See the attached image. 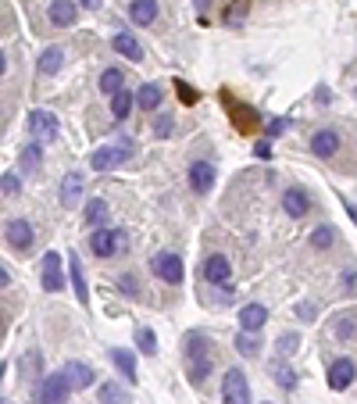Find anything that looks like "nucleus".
<instances>
[{"label": "nucleus", "mask_w": 357, "mask_h": 404, "mask_svg": "<svg viewBox=\"0 0 357 404\" xmlns=\"http://www.w3.org/2000/svg\"><path fill=\"white\" fill-rule=\"evenodd\" d=\"M186 175H190V190H193V194L204 197V194L215 190V165H211V161H193Z\"/></svg>", "instance_id": "nucleus-8"}, {"label": "nucleus", "mask_w": 357, "mask_h": 404, "mask_svg": "<svg viewBox=\"0 0 357 404\" xmlns=\"http://www.w3.org/2000/svg\"><path fill=\"white\" fill-rule=\"evenodd\" d=\"M82 197V175L79 172H72V175H65V182H61V204H75Z\"/></svg>", "instance_id": "nucleus-25"}, {"label": "nucleus", "mask_w": 357, "mask_h": 404, "mask_svg": "<svg viewBox=\"0 0 357 404\" xmlns=\"http://www.w3.org/2000/svg\"><path fill=\"white\" fill-rule=\"evenodd\" d=\"M282 211L289 215V219H304V215L311 211V194L301 190V186H289V190L282 194Z\"/></svg>", "instance_id": "nucleus-10"}, {"label": "nucleus", "mask_w": 357, "mask_h": 404, "mask_svg": "<svg viewBox=\"0 0 357 404\" xmlns=\"http://www.w3.org/2000/svg\"><path fill=\"white\" fill-rule=\"evenodd\" d=\"M29 129H33V136L40 143H54L57 140V118L50 111H33L29 115Z\"/></svg>", "instance_id": "nucleus-9"}, {"label": "nucleus", "mask_w": 357, "mask_h": 404, "mask_svg": "<svg viewBox=\"0 0 357 404\" xmlns=\"http://www.w3.org/2000/svg\"><path fill=\"white\" fill-rule=\"evenodd\" d=\"M40 279H43V290H50V294L65 290V272H61V254H57V251H47V254H43V272H40Z\"/></svg>", "instance_id": "nucleus-7"}, {"label": "nucleus", "mask_w": 357, "mask_h": 404, "mask_svg": "<svg viewBox=\"0 0 357 404\" xmlns=\"http://www.w3.org/2000/svg\"><path fill=\"white\" fill-rule=\"evenodd\" d=\"M136 344H139L143 354H158V333L154 329H139L136 333Z\"/></svg>", "instance_id": "nucleus-33"}, {"label": "nucleus", "mask_w": 357, "mask_h": 404, "mask_svg": "<svg viewBox=\"0 0 357 404\" xmlns=\"http://www.w3.org/2000/svg\"><path fill=\"white\" fill-rule=\"evenodd\" d=\"M286 126H289L286 118H275V122H268V136H282V133H286Z\"/></svg>", "instance_id": "nucleus-37"}, {"label": "nucleus", "mask_w": 357, "mask_h": 404, "mask_svg": "<svg viewBox=\"0 0 357 404\" xmlns=\"http://www.w3.org/2000/svg\"><path fill=\"white\" fill-rule=\"evenodd\" d=\"M343 287H347V294H357V272L354 268L343 272Z\"/></svg>", "instance_id": "nucleus-38"}, {"label": "nucleus", "mask_w": 357, "mask_h": 404, "mask_svg": "<svg viewBox=\"0 0 357 404\" xmlns=\"http://www.w3.org/2000/svg\"><path fill=\"white\" fill-rule=\"evenodd\" d=\"M264 322H268L264 304H243V312H240V329L243 333H257V329H264Z\"/></svg>", "instance_id": "nucleus-15"}, {"label": "nucleus", "mask_w": 357, "mask_h": 404, "mask_svg": "<svg viewBox=\"0 0 357 404\" xmlns=\"http://www.w3.org/2000/svg\"><path fill=\"white\" fill-rule=\"evenodd\" d=\"M126 247H129V233H122V229L97 226V233L89 236V251H93L97 258H114L118 251H126Z\"/></svg>", "instance_id": "nucleus-2"}, {"label": "nucleus", "mask_w": 357, "mask_h": 404, "mask_svg": "<svg viewBox=\"0 0 357 404\" xmlns=\"http://www.w3.org/2000/svg\"><path fill=\"white\" fill-rule=\"evenodd\" d=\"M4 72H8V57H4V54H0V75H4Z\"/></svg>", "instance_id": "nucleus-47"}, {"label": "nucleus", "mask_w": 357, "mask_h": 404, "mask_svg": "<svg viewBox=\"0 0 357 404\" xmlns=\"http://www.w3.org/2000/svg\"><path fill=\"white\" fill-rule=\"evenodd\" d=\"M129 18L136 25H151L158 18V0H132V4H129Z\"/></svg>", "instance_id": "nucleus-19"}, {"label": "nucleus", "mask_w": 357, "mask_h": 404, "mask_svg": "<svg viewBox=\"0 0 357 404\" xmlns=\"http://www.w3.org/2000/svg\"><path fill=\"white\" fill-rule=\"evenodd\" d=\"M0 190H4V194H18L22 190V179L15 172H4V175H0Z\"/></svg>", "instance_id": "nucleus-35"}, {"label": "nucleus", "mask_w": 357, "mask_h": 404, "mask_svg": "<svg viewBox=\"0 0 357 404\" xmlns=\"http://www.w3.org/2000/svg\"><path fill=\"white\" fill-rule=\"evenodd\" d=\"M68 390H72V387H68V380H65V372H54V376L43 380L36 401H40V404H68Z\"/></svg>", "instance_id": "nucleus-6"}, {"label": "nucleus", "mask_w": 357, "mask_h": 404, "mask_svg": "<svg viewBox=\"0 0 357 404\" xmlns=\"http://www.w3.org/2000/svg\"><path fill=\"white\" fill-rule=\"evenodd\" d=\"M204 279H207V283H215V287H225L229 279H232L229 258H225V254H211V258L204 261Z\"/></svg>", "instance_id": "nucleus-13"}, {"label": "nucleus", "mask_w": 357, "mask_h": 404, "mask_svg": "<svg viewBox=\"0 0 357 404\" xmlns=\"http://www.w3.org/2000/svg\"><path fill=\"white\" fill-rule=\"evenodd\" d=\"M82 215H86V222H89V226H104V222H107V215H111V208H107V201L93 197V201L86 204Z\"/></svg>", "instance_id": "nucleus-27"}, {"label": "nucleus", "mask_w": 357, "mask_h": 404, "mask_svg": "<svg viewBox=\"0 0 357 404\" xmlns=\"http://www.w3.org/2000/svg\"><path fill=\"white\" fill-rule=\"evenodd\" d=\"M211 361H215V354H211V347H207V336L190 333L186 336V376H190L193 387H200L207 376H211Z\"/></svg>", "instance_id": "nucleus-1"}, {"label": "nucleus", "mask_w": 357, "mask_h": 404, "mask_svg": "<svg viewBox=\"0 0 357 404\" xmlns=\"http://www.w3.org/2000/svg\"><path fill=\"white\" fill-rule=\"evenodd\" d=\"M333 243H336V229L333 226H318L311 233V247H314V251H329Z\"/></svg>", "instance_id": "nucleus-30"}, {"label": "nucleus", "mask_w": 357, "mask_h": 404, "mask_svg": "<svg viewBox=\"0 0 357 404\" xmlns=\"http://www.w3.org/2000/svg\"><path fill=\"white\" fill-rule=\"evenodd\" d=\"M111 47H114L118 54H122V57H129V61H143V47H139V40H136V36H129V33H114Z\"/></svg>", "instance_id": "nucleus-18"}, {"label": "nucleus", "mask_w": 357, "mask_h": 404, "mask_svg": "<svg viewBox=\"0 0 357 404\" xmlns=\"http://www.w3.org/2000/svg\"><path fill=\"white\" fill-rule=\"evenodd\" d=\"M8 243L15 247V251H29V247H33V226H29L25 219H15L8 226Z\"/></svg>", "instance_id": "nucleus-16"}, {"label": "nucleus", "mask_w": 357, "mask_h": 404, "mask_svg": "<svg viewBox=\"0 0 357 404\" xmlns=\"http://www.w3.org/2000/svg\"><path fill=\"white\" fill-rule=\"evenodd\" d=\"M172 129H175V126H172L168 115H161V122H154V133H158V136H172Z\"/></svg>", "instance_id": "nucleus-36"}, {"label": "nucleus", "mask_w": 357, "mask_h": 404, "mask_svg": "<svg viewBox=\"0 0 357 404\" xmlns=\"http://www.w3.org/2000/svg\"><path fill=\"white\" fill-rule=\"evenodd\" d=\"M151 268H154V275H158V279H165V283H172V287H178V283H183V275H186L183 258L172 254V251L154 254V258H151Z\"/></svg>", "instance_id": "nucleus-5"}, {"label": "nucleus", "mask_w": 357, "mask_h": 404, "mask_svg": "<svg viewBox=\"0 0 357 404\" xmlns=\"http://www.w3.org/2000/svg\"><path fill=\"white\" fill-rule=\"evenodd\" d=\"M122 86H126V75L118 72V68H107V72L100 75V89H104V93H118Z\"/></svg>", "instance_id": "nucleus-32"}, {"label": "nucleus", "mask_w": 357, "mask_h": 404, "mask_svg": "<svg viewBox=\"0 0 357 404\" xmlns=\"http://www.w3.org/2000/svg\"><path fill=\"white\" fill-rule=\"evenodd\" d=\"M343 204H347V215H350V219L357 222V204H350V201H343Z\"/></svg>", "instance_id": "nucleus-46"}, {"label": "nucleus", "mask_w": 357, "mask_h": 404, "mask_svg": "<svg viewBox=\"0 0 357 404\" xmlns=\"http://www.w3.org/2000/svg\"><path fill=\"white\" fill-rule=\"evenodd\" d=\"M336 336H340V340L357 336V319H354V315H340V319H336Z\"/></svg>", "instance_id": "nucleus-34"}, {"label": "nucleus", "mask_w": 357, "mask_h": 404, "mask_svg": "<svg viewBox=\"0 0 357 404\" xmlns=\"http://www.w3.org/2000/svg\"><path fill=\"white\" fill-rule=\"evenodd\" d=\"M122 287H126V294H136V279H132V275H122Z\"/></svg>", "instance_id": "nucleus-43"}, {"label": "nucleus", "mask_w": 357, "mask_h": 404, "mask_svg": "<svg viewBox=\"0 0 357 404\" xmlns=\"http://www.w3.org/2000/svg\"><path fill=\"white\" fill-rule=\"evenodd\" d=\"M0 376H4V365H0Z\"/></svg>", "instance_id": "nucleus-49"}, {"label": "nucleus", "mask_w": 357, "mask_h": 404, "mask_svg": "<svg viewBox=\"0 0 357 404\" xmlns=\"http://www.w3.org/2000/svg\"><path fill=\"white\" fill-rule=\"evenodd\" d=\"M161 101H165V89H161L158 82H146V86L139 89V97H136V104H139L143 111H154V108H161Z\"/></svg>", "instance_id": "nucleus-21"}, {"label": "nucleus", "mask_w": 357, "mask_h": 404, "mask_svg": "<svg viewBox=\"0 0 357 404\" xmlns=\"http://www.w3.org/2000/svg\"><path fill=\"white\" fill-rule=\"evenodd\" d=\"M68 279H72V290H75L79 304L86 308V304H89V287H86V272H82V265H79V258H75V254L68 258Z\"/></svg>", "instance_id": "nucleus-17"}, {"label": "nucleus", "mask_w": 357, "mask_h": 404, "mask_svg": "<svg viewBox=\"0 0 357 404\" xmlns=\"http://www.w3.org/2000/svg\"><path fill=\"white\" fill-rule=\"evenodd\" d=\"M111 361H114V368L122 372V376H126L129 383H136V358H132L129 351H122V347H114V351H111Z\"/></svg>", "instance_id": "nucleus-23"}, {"label": "nucleus", "mask_w": 357, "mask_h": 404, "mask_svg": "<svg viewBox=\"0 0 357 404\" xmlns=\"http://www.w3.org/2000/svg\"><path fill=\"white\" fill-rule=\"evenodd\" d=\"M340 133L336 129H318L314 136H311V154L314 158H336L340 154Z\"/></svg>", "instance_id": "nucleus-11"}, {"label": "nucleus", "mask_w": 357, "mask_h": 404, "mask_svg": "<svg viewBox=\"0 0 357 404\" xmlns=\"http://www.w3.org/2000/svg\"><path fill=\"white\" fill-rule=\"evenodd\" d=\"M254 154H257V158H272V143H268V140H261V143L254 147Z\"/></svg>", "instance_id": "nucleus-41"}, {"label": "nucleus", "mask_w": 357, "mask_h": 404, "mask_svg": "<svg viewBox=\"0 0 357 404\" xmlns=\"http://www.w3.org/2000/svg\"><path fill=\"white\" fill-rule=\"evenodd\" d=\"M132 104H136V97H132V93H129L126 86L118 89V93H111V115H114V118H129Z\"/></svg>", "instance_id": "nucleus-24"}, {"label": "nucleus", "mask_w": 357, "mask_h": 404, "mask_svg": "<svg viewBox=\"0 0 357 404\" xmlns=\"http://www.w3.org/2000/svg\"><path fill=\"white\" fill-rule=\"evenodd\" d=\"M79 4H82V8H89V11H97V8L104 4V0H79Z\"/></svg>", "instance_id": "nucleus-44"}, {"label": "nucleus", "mask_w": 357, "mask_h": 404, "mask_svg": "<svg viewBox=\"0 0 357 404\" xmlns=\"http://www.w3.org/2000/svg\"><path fill=\"white\" fill-rule=\"evenodd\" d=\"M236 351H240L243 358H257V354H261V344H257V336L240 329V333H236Z\"/></svg>", "instance_id": "nucleus-29"}, {"label": "nucleus", "mask_w": 357, "mask_h": 404, "mask_svg": "<svg viewBox=\"0 0 357 404\" xmlns=\"http://www.w3.org/2000/svg\"><path fill=\"white\" fill-rule=\"evenodd\" d=\"M61 65H65V50H61V47H47V50L40 54V72H43V75L61 72Z\"/></svg>", "instance_id": "nucleus-22"}, {"label": "nucleus", "mask_w": 357, "mask_h": 404, "mask_svg": "<svg viewBox=\"0 0 357 404\" xmlns=\"http://www.w3.org/2000/svg\"><path fill=\"white\" fill-rule=\"evenodd\" d=\"M272 376H275V383H279L282 390H293V387H296V372L286 365V358H275V361H272Z\"/></svg>", "instance_id": "nucleus-28"}, {"label": "nucleus", "mask_w": 357, "mask_h": 404, "mask_svg": "<svg viewBox=\"0 0 357 404\" xmlns=\"http://www.w3.org/2000/svg\"><path fill=\"white\" fill-rule=\"evenodd\" d=\"M129 154H132V147H129V143H111V147H100V150L89 154V168H93V172H111V168H118V165H126V161H129Z\"/></svg>", "instance_id": "nucleus-3"}, {"label": "nucleus", "mask_w": 357, "mask_h": 404, "mask_svg": "<svg viewBox=\"0 0 357 404\" xmlns=\"http://www.w3.org/2000/svg\"><path fill=\"white\" fill-rule=\"evenodd\" d=\"M40 161H43V147H40V140H36V143H29V147H22V158H18L22 172H36Z\"/></svg>", "instance_id": "nucleus-26"}, {"label": "nucleus", "mask_w": 357, "mask_h": 404, "mask_svg": "<svg viewBox=\"0 0 357 404\" xmlns=\"http://www.w3.org/2000/svg\"><path fill=\"white\" fill-rule=\"evenodd\" d=\"M50 22L54 25H75V4H72V0H54V4H50Z\"/></svg>", "instance_id": "nucleus-20"}, {"label": "nucleus", "mask_w": 357, "mask_h": 404, "mask_svg": "<svg viewBox=\"0 0 357 404\" xmlns=\"http://www.w3.org/2000/svg\"><path fill=\"white\" fill-rule=\"evenodd\" d=\"M240 15H247V0H236V8H232L229 22H240Z\"/></svg>", "instance_id": "nucleus-40"}, {"label": "nucleus", "mask_w": 357, "mask_h": 404, "mask_svg": "<svg viewBox=\"0 0 357 404\" xmlns=\"http://www.w3.org/2000/svg\"><path fill=\"white\" fill-rule=\"evenodd\" d=\"M275 347H279V358H293L296 351H301V333H282Z\"/></svg>", "instance_id": "nucleus-31"}, {"label": "nucleus", "mask_w": 357, "mask_h": 404, "mask_svg": "<svg viewBox=\"0 0 357 404\" xmlns=\"http://www.w3.org/2000/svg\"><path fill=\"white\" fill-rule=\"evenodd\" d=\"M197 8H200V11H207V8H211V0H197Z\"/></svg>", "instance_id": "nucleus-48"}, {"label": "nucleus", "mask_w": 357, "mask_h": 404, "mask_svg": "<svg viewBox=\"0 0 357 404\" xmlns=\"http://www.w3.org/2000/svg\"><path fill=\"white\" fill-rule=\"evenodd\" d=\"M354 376H357V365L350 358H336L329 365V390H347L354 383Z\"/></svg>", "instance_id": "nucleus-14"}, {"label": "nucleus", "mask_w": 357, "mask_h": 404, "mask_svg": "<svg viewBox=\"0 0 357 404\" xmlns=\"http://www.w3.org/2000/svg\"><path fill=\"white\" fill-rule=\"evenodd\" d=\"M222 401L225 404H250V383L243 368H229L222 376Z\"/></svg>", "instance_id": "nucleus-4"}, {"label": "nucleus", "mask_w": 357, "mask_h": 404, "mask_svg": "<svg viewBox=\"0 0 357 404\" xmlns=\"http://www.w3.org/2000/svg\"><path fill=\"white\" fill-rule=\"evenodd\" d=\"M8 283H11V275H8V268H4V265H0V290H4Z\"/></svg>", "instance_id": "nucleus-45"}, {"label": "nucleus", "mask_w": 357, "mask_h": 404, "mask_svg": "<svg viewBox=\"0 0 357 404\" xmlns=\"http://www.w3.org/2000/svg\"><path fill=\"white\" fill-rule=\"evenodd\" d=\"M296 315H304V322H314V304H311V301H304L301 308H296Z\"/></svg>", "instance_id": "nucleus-39"}, {"label": "nucleus", "mask_w": 357, "mask_h": 404, "mask_svg": "<svg viewBox=\"0 0 357 404\" xmlns=\"http://www.w3.org/2000/svg\"><path fill=\"white\" fill-rule=\"evenodd\" d=\"M61 372H65V380H68V387H72V390H89V387L97 383V372L89 368L86 361H68Z\"/></svg>", "instance_id": "nucleus-12"}, {"label": "nucleus", "mask_w": 357, "mask_h": 404, "mask_svg": "<svg viewBox=\"0 0 357 404\" xmlns=\"http://www.w3.org/2000/svg\"><path fill=\"white\" fill-rule=\"evenodd\" d=\"M104 404H122V397H118V387H104Z\"/></svg>", "instance_id": "nucleus-42"}]
</instances>
